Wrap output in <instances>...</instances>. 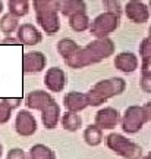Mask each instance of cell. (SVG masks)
I'll list each match as a JSON object with an SVG mask.
<instances>
[{
    "instance_id": "4dcf8cb0",
    "label": "cell",
    "mask_w": 151,
    "mask_h": 159,
    "mask_svg": "<svg viewBox=\"0 0 151 159\" xmlns=\"http://www.w3.org/2000/svg\"><path fill=\"white\" fill-rule=\"evenodd\" d=\"M2 44H19V43H18L16 39H12V37H6V39L2 41Z\"/></svg>"
},
{
    "instance_id": "e0dca14e",
    "label": "cell",
    "mask_w": 151,
    "mask_h": 159,
    "mask_svg": "<svg viewBox=\"0 0 151 159\" xmlns=\"http://www.w3.org/2000/svg\"><path fill=\"white\" fill-rule=\"evenodd\" d=\"M57 11H60L62 15L71 18L78 13H85L87 5L85 2H81V0H63V2H59Z\"/></svg>"
},
{
    "instance_id": "7c38bea8",
    "label": "cell",
    "mask_w": 151,
    "mask_h": 159,
    "mask_svg": "<svg viewBox=\"0 0 151 159\" xmlns=\"http://www.w3.org/2000/svg\"><path fill=\"white\" fill-rule=\"evenodd\" d=\"M44 84L50 91H54V93L62 91L65 89V85H66V74H65V71L60 68H56V66L50 68L45 72Z\"/></svg>"
},
{
    "instance_id": "f1b7e54d",
    "label": "cell",
    "mask_w": 151,
    "mask_h": 159,
    "mask_svg": "<svg viewBox=\"0 0 151 159\" xmlns=\"http://www.w3.org/2000/svg\"><path fill=\"white\" fill-rule=\"evenodd\" d=\"M141 87L145 93H150L151 91V74L150 75H142L141 78Z\"/></svg>"
},
{
    "instance_id": "5b68a950",
    "label": "cell",
    "mask_w": 151,
    "mask_h": 159,
    "mask_svg": "<svg viewBox=\"0 0 151 159\" xmlns=\"http://www.w3.org/2000/svg\"><path fill=\"white\" fill-rule=\"evenodd\" d=\"M107 148L113 150L116 155L125 159H141L142 158V148L140 144L134 143L132 140L126 139L122 134L112 133L106 139Z\"/></svg>"
},
{
    "instance_id": "d4e9b609",
    "label": "cell",
    "mask_w": 151,
    "mask_h": 159,
    "mask_svg": "<svg viewBox=\"0 0 151 159\" xmlns=\"http://www.w3.org/2000/svg\"><path fill=\"white\" fill-rule=\"evenodd\" d=\"M16 28H18V18L12 16L11 13L5 15V16L0 19V31L5 33L7 37H9V34L13 33Z\"/></svg>"
},
{
    "instance_id": "ac0fdd59",
    "label": "cell",
    "mask_w": 151,
    "mask_h": 159,
    "mask_svg": "<svg viewBox=\"0 0 151 159\" xmlns=\"http://www.w3.org/2000/svg\"><path fill=\"white\" fill-rule=\"evenodd\" d=\"M140 55L142 59V75H150L151 74V39L145 37L142 40V43L140 46Z\"/></svg>"
},
{
    "instance_id": "8fae6325",
    "label": "cell",
    "mask_w": 151,
    "mask_h": 159,
    "mask_svg": "<svg viewBox=\"0 0 151 159\" xmlns=\"http://www.w3.org/2000/svg\"><path fill=\"white\" fill-rule=\"evenodd\" d=\"M16 40H18V43H21L24 46H35L43 40V35H41V33L34 25H31V24H22V25L18 27Z\"/></svg>"
},
{
    "instance_id": "52a82bcc",
    "label": "cell",
    "mask_w": 151,
    "mask_h": 159,
    "mask_svg": "<svg viewBox=\"0 0 151 159\" xmlns=\"http://www.w3.org/2000/svg\"><path fill=\"white\" fill-rule=\"evenodd\" d=\"M15 130L19 136L29 137L37 131V121L29 111H19L15 119Z\"/></svg>"
},
{
    "instance_id": "ffe728a7",
    "label": "cell",
    "mask_w": 151,
    "mask_h": 159,
    "mask_svg": "<svg viewBox=\"0 0 151 159\" xmlns=\"http://www.w3.org/2000/svg\"><path fill=\"white\" fill-rule=\"evenodd\" d=\"M7 7H9V13L12 16H25L29 11V2L28 0H9Z\"/></svg>"
},
{
    "instance_id": "44dd1931",
    "label": "cell",
    "mask_w": 151,
    "mask_h": 159,
    "mask_svg": "<svg viewBox=\"0 0 151 159\" xmlns=\"http://www.w3.org/2000/svg\"><path fill=\"white\" fill-rule=\"evenodd\" d=\"M79 46L71 39H62L59 43H57V52L60 53V56L66 61L67 57H71L75 53V50L78 49Z\"/></svg>"
},
{
    "instance_id": "836d02e7",
    "label": "cell",
    "mask_w": 151,
    "mask_h": 159,
    "mask_svg": "<svg viewBox=\"0 0 151 159\" xmlns=\"http://www.w3.org/2000/svg\"><path fill=\"white\" fill-rule=\"evenodd\" d=\"M142 159H151V158H150V155H147V156H144Z\"/></svg>"
},
{
    "instance_id": "484cf974",
    "label": "cell",
    "mask_w": 151,
    "mask_h": 159,
    "mask_svg": "<svg viewBox=\"0 0 151 159\" xmlns=\"http://www.w3.org/2000/svg\"><path fill=\"white\" fill-rule=\"evenodd\" d=\"M11 115H12V109L2 100L0 102V124H6L11 119Z\"/></svg>"
},
{
    "instance_id": "30bf717a",
    "label": "cell",
    "mask_w": 151,
    "mask_h": 159,
    "mask_svg": "<svg viewBox=\"0 0 151 159\" xmlns=\"http://www.w3.org/2000/svg\"><path fill=\"white\" fill-rule=\"evenodd\" d=\"M120 121V116H119V112L112 106H107V108L100 109L97 115H95V124L101 131L103 130H112L116 125L119 124Z\"/></svg>"
},
{
    "instance_id": "5bb4252c",
    "label": "cell",
    "mask_w": 151,
    "mask_h": 159,
    "mask_svg": "<svg viewBox=\"0 0 151 159\" xmlns=\"http://www.w3.org/2000/svg\"><path fill=\"white\" fill-rule=\"evenodd\" d=\"M63 103H65L67 112H73V114H78L79 111H84L88 106L87 96L79 91H69L63 99Z\"/></svg>"
},
{
    "instance_id": "6da1fadb",
    "label": "cell",
    "mask_w": 151,
    "mask_h": 159,
    "mask_svg": "<svg viewBox=\"0 0 151 159\" xmlns=\"http://www.w3.org/2000/svg\"><path fill=\"white\" fill-rule=\"evenodd\" d=\"M113 53H114V43L110 39L95 40L85 47H78L72 56L65 61V63L73 69L85 68L104 61L109 56H112Z\"/></svg>"
},
{
    "instance_id": "7402d4cb",
    "label": "cell",
    "mask_w": 151,
    "mask_h": 159,
    "mask_svg": "<svg viewBox=\"0 0 151 159\" xmlns=\"http://www.w3.org/2000/svg\"><path fill=\"white\" fill-rule=\"evenodd\" d=\"M82 124V119L78 114H73V112H66V114L62 116V125L63 128L67 131H76L79 130V127Z\"/></svg>"
},
{
    "instance_id": "4fadbf2b",
    "label": "cell",
    "mask_w": 151,
    "mask_h": 159,
    "mask_svg": "<svg viewBox=\"0 0 151 159\" xmlns=\"http://www.w3.org/2000/svg\"><path fill=\"white\" fill-rule=\"evenodd\" d=\"M54 99L51 96L50 93L47 91H43V90H34L31 91L28 96H27V106L29 109H37V111H43L45 106H49Z\"/></svg>"
},
{
    "instance_id": "cb8c5ba5",
    "label": "cell",
    "mask_w": 151,
    "mask_h": 159,
    "mask_svg": "<svg viewBox=\"0 0 151 159\" xmlns=\"http://www.w3.org/2000/svg\"><path fill=\"white\" fill-rule=\"evenodd\" d=\"M69 25L73 31H85V30L90 27V18L87 16V13H78V15H73L69 18Z\"/></svg>"
},
{
    "instance_id": "603a6c76",
    "label": "cell",
    "mask_w": 151,
    "mask_h": 159,
    "mask_svg": "<svg viewBox=\"0 0 151 159\" xmlns=\"http://www.w3.org/2000/svg\"><path fill=\"white\" fill-rule=\"evenodd\" d=\"M29 158L31 159H56L54 152L44 144H35L29 149Z\"/></svg>"
},
{
    "instance_id": "d6a6232c",
    "label": "cell",
    "mask_w": 151,
    "mask_h": 159,
    "mask_svg": "<svg viewBox=\"0 0 151 159\" xmlns=\"http://www.w3.org/2000/svg\"><path fill=\"white\" fill-rule=\"evenodd\" d=\"M2 153H3V148H2V144H0V156H2Z\"/></svg>"
},
{
    "instance_id": "4316f807",
    "label": "cell",
    "mask_w": 151,
    "mask_h": 159,
    "mask_svg": "<svg viewBox=\"0 0 151 159\" xmlns=\"http://www.w3.org/2000/svg\"><path fill=\"white\" fill-rule=\"evenodd\" d=\"M6 159H27V155H25V152H24L22 149L15 148L7 152V158Z\"/></svg>"
},
{
    "instance_id": "1f68e13d",
    "label": "cell",
    "mask_w": 151,
    "mask_h": 159,
    "mask_svg": "<svg viewBox=\"0 0 151 159\" xmlns=\"http://www.w3.org/2000/svg\"><path fill=\"white\" fill-rule=\"evenodd\" d=\"M3 11V3H2V2H0V12Z\"/></svg>"
},
{
    "instance_id": "f546056e",
    "label": "cell",
    "mask_w": 151,
    "mask_h": 159,
    "mask_svg": "<svg viewBox=\"0 0 151 159\" xmlns=\"http://www.w3.org/2000/svg\"><path fill=\"white\" fill-rule=\"evenodd\" d=\"M3 102H5L11 109H13V108H18V106L21 105L22 99H3Z\"/></svg>"
},
{
    "instance_id": "9a60e30c",
    "label": "cell",
    "mask_w": 151,
    "mask_h": 159,
    "mask_svg": "<svg viewBox=\"0 0 151 159\" xmlns=\"http://www.w3.org/2000/svg\"><path fill=\"white\" fill-rule=\"evenodd\" d=\"M138 57L131 52H122L114 57V66L125 74H131L138 68Z\"/></svg>"
},
{
    "instance_id": "83f0119b",
    "label": "cell",
    "mask_w": 151,
    "mask_h": 159,
    "mask_svg": "<svg viewBox=\"0 0 151 159\" xmlns=\"http://www.w3.org/2000/svg\"><path fill=\"white\" fill-rule=\"evenodd\" d=\"M104 6L110 7L107 12H110V13H114V15L120 16V3H119V2H106Z\"/></svg>"
},
{
    "instance_id": "7a4b0ae2",
    "label": "cell",
    "mask_w": 151,
    "mask_h": 159,
    "mask_svg": "<svg viewBox=\"0 0 151 159\" xmlns=\"http://www.w3.org/2000/svg\"><path fill=\"white\" fill-rule=\"evenodd\" d=\"M125 89H126V81L119 77H112V78L98 81L85 94L88 106H100L103 103H106L109 99L122 94Z\"/></svg>"
},
{
    "instance_id": "ba28073f",
    "label": "cell",
    "mask_w": 151,
    "mask_h": 159,
    "mask_svg": "<svg viewBox=\"0 0 151 159\" xmlns=\"http://www.w3.org/2000/svg\"><path fill=\"white\" fill-rule=\"evenodd\" d=\"M47 57L41 52H28L24 55L22 68L25 74H37L45 68Z\"/></svg>"
},
{
    "instance_id": "d6986e66",
    "label": "cell",
    "mask_w": 151,
    "mask_h": 159,
    "mask_svg": "<svg viewBox=\"0 0 151 159\" xmlns=\"http://www.w3.org/2000/svg\"><path fill=\"white\" fill-rule=\"evenodd\" d=\"M84 140L88 146H98L103 142V131L97 125H88L84 131Z\"/></svg>"
},
{
    "instance_id": "2e32d148",
    "label": "cell",
    "mask_w": 151,
    "mask_h": 159,
    "mask_svg": "<svg viewBox=\"0 0 151 159\" xmlns=\"http://www.w3.org/2000/svg\"><path fill=\"white\" fill-rule=\"evenodd\" d=\"M59 118H60V106L57 105L56 100H53L49 106H45L41 111V121L47 130H53L59 122Z\"/></svg>"
},
{
    "instance_id": "9c48e42d",
    "label": "cell",
    "mask_w": 151,
    "mask_h": 159,
    "mask_svg": "<svg viewBox=\"0 0 151 159\" xmlns=\"http://www.w3.org/2000/svg\"><path fill=\"white\" fill-rule=\"evenodd\" d=\"M125 13H126L129 21H132L135 24H144L150 18L148 6L145 3H142V2H136V0H131V2L126 3Z\"/></svg>"
},
{
    "instance_id": "8992f818",
    "label": "cell",
    "mask_w": 151,
    "mask_h": 159,
    "mask_svg": "<svg viewBox=\"0 0 151 159\" xmlns=\"http://www.w3.org/2000/svg\"><path fill=\"white\" fill-rule=\"evenodd\" d=\"M119 27V16L110 12H104L98 15L97 18L93 19V22H90V33L97 40L107 39V35L112 34L113 31H116Z\"/></svg>"
},
{
    "instance_id": "277c9868",
    "label": "cell",
    "mask_w": 151,
    "mask_h": 159,
    "mask_svg": "<svg viewBox=\"0 0 151 159\" xmlns=\"http://www.w3.org/2000/svg\"><path fill=\"white\" fill-rule=\"evenodd\" d=\"M151 121V102L144 106H129L123 114L120 124L122 130L128 134H135L144 127V124Z\"/></svg>"
},
{
    "instance_id": "3957f363",
    "label": "cell",
    "mask_w": 151,
    "mask_h": 159,
    "mask_svg": "<svg viewBox=\"0 0 151 159\" xmlns=\"http://www.w3.org/2000/svg\"><path fill=\"white\" fill-rule=\"evenodd\" d=\"M57 7H59V2H54V0H35L34 2L37 22L47 35L56 34L60 30V19H59Z\"/></svg>"
}]
</instances>
